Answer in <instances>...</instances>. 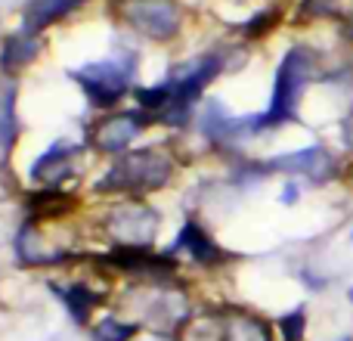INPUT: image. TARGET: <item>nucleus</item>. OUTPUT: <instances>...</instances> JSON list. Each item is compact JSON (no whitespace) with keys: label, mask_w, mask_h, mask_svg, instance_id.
Returning a JSON list of instances; mask_svg holds the SVG:
<instances>
[{"label":"nucleus","mask_w":353,"mask_h":341,"mask_svg":"<svg viewBox=\"0 0 353 341\" xmlns=\"http://www.w3.org/2000/svg\"><path fill=\"white\" fill-rule=\"evenodd\" d=\"M301 195H304V186H301V180H294V177H288V180H285V186H282V193H279V205H285V208L298 205V202H301Z\"/></svg>","instance_id":"nucleus-24"},{"label":"nucleus","mask_w":353,"mask_h":341,"mask_svg":"<svg viewBox=\"0 0 353 341\" xmlns=\"http://www.w3.org/2000/svg\"><path fill=\"white\" fill-rule=\"evenodd\" d=\"M344 298H347V304L353 307V286H347V289H344Z\"/></svg>","instance_id":"nucleus-26"},{"label":"nucleus","mask_w":353,"mask_h":341,"mask_svg":"<svg viewBox=\"0 0 353 341\" xmlns=\"http://www.w3.org/2000/svg\"><path fill=\"white\" fill-rule=\"evenodd\" d=\"M220 72H223V56L220 53H205V56H199V59L186 62L183 68H176V72H171L165 78L168 87H171V97H174L171 103L192 106Z\"/></svg>","instance_id":"nucleus-8"},{"label":"nucleus","mask_w":353,"mask_h":341,"mask_svg":"<svg viewBox=\"0 0 353 341\" xmlns=\"http://www.w3.org/2000/svg\"><path fill=\"white\" fill-rule=\"evenodd\" d=\"M50 289H53V292L62 298V304H65V311L72 313L74 323H78V326L90 323L93 307L99 304V295L93 292L90 286H84V282H65V286H59V282H50Z\"/></svg>","instance_id":"nucleus-15"},{"label":"nucleus","mask_w":353,"mask_h":341,"mask_svg":"<svg viewBox=\"0 0 353 341\" xmlns=\"http://www.w3.org/2000/svg\"><path fill=\"white\" fill-rule=\"evenodd\" d=\"M344 0H301L298 3V22H325V19H332V22H341L344 19Z\"/></svg>","instance_id":"nucleus-18"},{"label":"nucleus","mask_w":353,"mask_h":341,"mask_svg":"<svg viewBox=\"0 0 353 341\" xmlns=\"http://www.w3.org/2000/svg\"><path fill=\"white\" fill-rule=\"evenodd\" d=\"M149 124H155V118L149 112H112V115H103L93 124L87 140L103 155H124V153H130V143Z\"/></svg>","instance_id":"nucleus-7"},{"label":"nucleus","mask_w":353,"mask_h":341,"mask_svg":"<svg viewBox=\"0 0 353 341\" xmlns=\"http://www.w3.org/2000/svg\"><path fill=\"white\" fill-rule=\"evenodd\" d=\"M74 208V195L65 189H34V193L25 195V214L28 220H56L72 214Z\"/></svg>","instance_id":"nucleus-12"},{"label":"nucleus","mask_w":353,"mask_h":341,"mask_svg":"<svg viewBox=\"0 0 353 341\" xmlns=\"http://www.w3.org/2000/svg\"><path fill=\"white\" fill-rule=\"evenodd\" d=\"M134 59H103V62H87L84 68H74L72 81H78L81 90L87 93L93 106L109 109L128 93L130 81H134Z\"/></svg>","instance_id":"nucleus-6"},{"label":"nucleus","mask_w":353,"mask_h":341,"mask_svg":"<svg viewBox=\"0 0 353 341\" xmlns=\"http://www.w3.org/2000/svg\"><path fill=\"white\" fill-rule=\"evenodd\" d=\"M347 239H350V245H353V226H350V233H347Z\"/></svg>","instance_id":"nucleus-29"},{"label":"nucleus","mask_w":353,"mask_h":341,"mask_svg":"<svg viewBox=\"0 0 353 341\" xmlns=\"http://www.w3.org/2000/svg\"><path fill=\"white\" fill-rule=\"evenodd\" d=\"M84 3L87 0H28V6H25V28L41 35L43 28L56 25L59 19H65L68 12H74Z\"/></svg>","instance_id":"nucleus-14"},{"label":"nucleus","mask_w":353,"mask_h":341,"mask_svg":"<svg viewBox=\"0 0 353 341\" xmlns=\"http://www.w3.org/2000/svg\"><path fill=\"white\" fill-rule=\"evenodd\" d=\"M338 140H341V149L353 159V106L338 115Z\"/></svg>","instance_id":"nucleus-22"},{"label":"nucleus","mask_w":353,"mask_h":341,"mask_svg":"<svg viewBox=\"0 0 353 341\" xmlns=\"http://www.w3.org/2000/svg\"><path fill=\"white\" fill-rule=\"evenodd\" d=\"M298 280L304 282V289H310V292H325V289H329V282H332V276L319 273V270H313V267H301Z\"/></svg>","instance_id":"nucleus-23"},{"label":"nucleus","mask_w":353,"mask_h":341,"mask_svg":"<svg viewBox=\"0 0 353 341\" xmlns=\"http://www.w3.org/2000/svg\"><path fill=\"white\" fill-rule=\"evenodd\" d=\"M263 165H267L270 174L294 177V180L310 183V186H329L335 180H344V174H347L344 159L332 146H325V143H310L304 149L273 155Z\"/></svg>","instance_id":"nucleus-3"},{"label":"nucleus","mask_w":353,"mask_h":341,"mask_svg":"<svg viewBox=\"0 0 353 341\" xmlns=\"http://www.w3.org/2000/svg\"><path fill=\"white\" fill-rule=\"evenodd\" d=\"M19 140V112H16V87H3L0 93V155L10 159Z\"/></svg>","instance_id":"nucleus-16"},{"label":"nucleus","mask_w":353,"mask_h":341,"mask_svg":"<svg viewBox=\"0 0 353 341\" xmlns=\"http://www.w3.org/2000/svg\"><path fill=\"white\" fill-rule=\"evenodd\" d=\"M103 226L118 249H152L161 217L143 199H124L105 211Z\"/></svg>","instance_id":"nucleus-4"},{"label":"nucleus","mask_w":353,"mask_h":341,"mask_svg":"<svg viewBox=\"0 0 353 341\" xmlns=\"http://www.w3.org/2000/svg\"><path fill=\"white\" fill-rule=\"evenodd\" d=\"M115 12L149 41L168 43L180 35L183 10L176 0H115Z\"/></svg>","instance_id":"nucleus-5"},{"label":"nucleus","mask_w":353,"mask_h":341,"mask_svg":"<svg viewBox=\"0 0 353 341\" xmlns=\"http://www.w3.org/2000/svg\"><path fill=\"white\" fill-rule=\"evenodd\" d=\"M220 317H223V341H279L276 326L254 311L230 307Z\"/></svg>","instance_id":"nucleus-10"},{"label":"nucleus","mask_w":353,"mask_h":341,"mask_svg":"<svg viewBox=\"0 0 353 341\" xmlns=\"http://www.w3.org/2000/svg\"><path fill=\"white\" fill-rule=\"evenodd\" d=\"M137 335L134 323H124L118 317H105L93 326V341H130Z\"/></svg>","instance_id":"nucleus-21"},{"label":"nucleus","mask_w":353,"mask_h":341,"mask_svg":"<svg viewBox=\"0 0 353 341\" xmlns=\"http://www.w3.org/2000/svg\"><path fill=\"white\" fill-rule=\"evenodd\" d=\"M81 168V146L56 140L41 159L31 165V183L37 189H62V183Z\"/></svg>","instance_id":"nucleus-9"},{"label":"nucleus","mask_w":353,"mask_h":341,"mask_svg":"<svg viewBox=\"0 0 353 341\" xmlns=\"http://www.w3.org/2000/svg\"><path fill=\"white\" fill-rule=\"evenodd\" d=\"M307 326H310V317H307V304L292 307V311H285L279 320H276V332H279V341H304V338H307Z\"/></svg>","instance_id":"nucleus-19"},{"label":"nucleus","mask_w":353,"mask_h":341,"mask_svg":"<svg viewBox=\"0 0 353 341\" xmlns=\"http://www.w3.org/2000/svg\"><path fill=\"white\" fill-rule=\"evenodd\" d=\"M323 56L319 50H313L310 43H292L282 53L279 66H276L273 78V93H270V106L254 115V130H279L285 124L298 121L301 99H304L307 87L313 81H323Z\"/></svg>","instance_id":"nucleus-1"},{"label":"nucleus","mask_w":353,"mask_h":341,"mask_svg":"<svg viewBox=\"0 0 353 341\" xmlns=\"http://www.w3.org/2000/svg\"><path fill=\"white\" fill-rule=\"evenodd\" d=\"M335 341H353V335H350V332H347V335H338Z\"/></svg>","instance_id":"nucleus-28"},{"label":"nucleus","mask_w":353,"mask_h":341,"mask_svg":"<svg viewBox=\"0 0 353 341\" xmlns=\"http://www.w3.org/2000/svg\"><path fill=\"white\" fill-rule=\"evenodd\" d=\"M176 341H223V317L220 313H192L176 332Z\"/></svg>","instance_id":"nucleus-17"},{"label":"nucleus","mask_w":353,"mask_h":341,"mask_svg":"<svg viewBox=\"0 0 353 341\" xmlns=\"http://www.w3.org/2000/svg\"><path fill=\"white\" fill-rule=\"evenodd\" d=\"M279 22H282V10H279V6H270V10L257 12V16H251L248 22L242 25V37H245V41H261V37L270 35V31H273Z\"/></svg>","instance_id":"nucleus-20"},{"label":"nucleus","mask_w":353,"mask_h":341,"mask_svg":"<svg viewBox=\"0 0 353 341\" xmlns=\"http://www.w3.org/2000/svg\"><path fill=\"white\" fill-rule=\"evenodd\" d=\"M41 53V41H37L34 31H19V35H10L0 47V68L3 72H22Z\"/></svg>","instance_id":"nucleus-13"},{"label":"nucleus","mask_w":353,"mask_h":341,"mask_svg":"<svg viewBox=\"0 0 353 341\" xmlns=\"http://www.w3.org/2000/svg\"><path fill=\"white\" fill-rule=\"evenodd\" d=\"M171 251H186L189 261L201 264V267H217V264H223L226 257H230L199 224H195V220H186V224H183V230L176 233V242H174Z\"/></svg>","instance_id":"nucleus-11"},{"label":"nucleus","mask_w":353,"mask_h":341,"mask_svg":"<svg viewBox=\"0 0 353 341\" xmlns=\"http://www.w3.org/2000/svg\"><path fill=\"white\" fill-rule=\"evenodd\" d=\"M174 177V159L165 149H130V153L118 155L115 165L105 170L97 180V193H121L130 199L159 193L161 186H168V180Z\"/></svg>","instance_id":"nucleus-2"},{"label":"nucleus","mask_w":353,"mask_h":341,"mask_svg":"<svg viewBox=\"0 0 353 341\" xmlns=\"http://www.w3.org/2000/svg\"><path fill=\"white\" fill-rule=\"evenodd\" d=\"M338 35H341V41L347 43V47H353V6L344 12L341 22H338Z\"/></svg>","instance_id":"nucleus-25"},{"label":"nucleus","mask_w":353,"mask_h":341,"mask_svg":"<svg viewBox=\"0 0 353 341\" xmlns=\"http://www.w3.org/2000/svg\"><path fill=\"white\" fill-rule=\"evenodd\" d=\"M344 180H350V183H353V165H347V174H344Z\"/></svg>","instance_id":"nucleus-27"}]
</instances>
